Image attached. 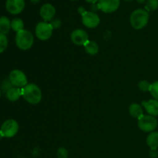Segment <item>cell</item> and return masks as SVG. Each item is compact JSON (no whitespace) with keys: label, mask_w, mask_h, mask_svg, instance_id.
<instances>
[{"label":"cell","mask_w":158,"mask_h":158,"mask_svg":"<svg viewBox=\"0 0 158 158\" xmlns=\"http://www.w3.org/2000/svg\"><path fill=\"white\" fill-rule=\"evenodd\" d=\"M22 96L26 102L35 105L41 101L42 91L36 84L28 83L22 89Z\"/></svg>","instance_id":"cell-1"},{"label":"cell","mask_w":158,"mask_h":158,"mask_svg":"<svg viewBox=\"0 0 158 158\" xmlns=\"http://www.w3.org/2000/svg\"><path fill=\"white\" fill-rule=\"evenodd\" d=\"M131 24L135 29H141L148 25L149 21V13L144 9H139L134 11L131 15Z\"/></svg>","instance_id":"cell-2"},{"label":"cell","mask_w":158,"mask_h":158,"mask_svg":"<svg viewBox=\"0 0 158 158\" xmlns=\"http://www.w3.org/2000/svg\"><path fill=\"white\" fill-rule=\"evenodd\" d=\"M15 44L21 50H28L32 46L34 43L33 35L29 31L23 29L16 32Z\"/></svg>","instance_id":"cell-3"},{"label":"cell","mask_w":158,"mask_h":158,"mask_svg":"<svg viewBox=\"0 0 158 158\" xmlns=\"http://www.w3.org/2000/svg\"><path fill=\"white\" fill-rule=\"evenodd\" d=\"M19 124L15 120H7L2 123L0 128V132L6 138L13 137L19 131Z\"/></svg>","instance_id":"cell-4"},{"label":"cell","mask_w":158,"mask_h":158,"mask_svg":"<svg viewBox=\"0 0 158 158\" xmlns=\"http://www.w3.org/2000/svg\"><path fill=\"white\" fill-rule=\"evenodd\" d=\"M157 127V120L151 115H143L138 119V127L144 132L154 131Z\"/></svg>","instance_id":"cell-5"},{"label":"cell","mask_w":158,"mask_h":158,"mask_svg":"<svg viewBox=\"0 0 158 158\" xmlns=\"http://www.w3.org/2000/svg\"><path fill=\"white\" fill-rule=\"evenodd\" d=\"M12 86L17 88H23L28 84V80L26 74L19 69H14L10 73L9 77Z\"/></svg>","instance_id":"cell-6"},{"label":"cell","mask_w":158,"mask_h":158,"mask_svg":"<svg viewBox=\"0 0 158 158\" xmlns=\"http://www.w3.org/2000/svg\"><path fill=\"white\" fill-rule=\"evenodd\" d=\"M53 28L50 23L41 22L37 24L35 27V35L40 40H47L52 36Z\"/></svg>","instance_id":"cell-7"},{"label":"cell","mask_w":158,"mask_h":158,"mask_svg":"<svg viewBox=\"0 0 158 158\" xmlns=\"http://www.w3.org/2000/svg\"><path fill=\"white\" fill-rule=\"evenodd\" d=\"M100 17L94 12H86L82 15V23L86 27L93 29L100 24Z\"/></svg>","instance_id":"cell-8"},{"label":"cell","mask_w":158,"mask_h":158,"mask_svg":"<svg viewBox=\"0 0 158 158\" xmlns=\"http://www.w3.org/2000/svg\"><path fill=\"white\" fill-rule=\"evenodd\" d=\"M70 38L73 43L77 46H84L89 41V35L87 32L81 29H77L73 31Z\"/></svg>","instance_id":"cell-9"},{"label":"cell","mask_w":158,"mask_h":158,"mask_svg":"<svg viewBox=\"0 0 158 158\" xmlns=\"http://www.w3.org/2000/svg\"><path fill=\"white\" fill-rule=\"evenodd\" d=\"M120 0H99V9L106 13H111L117 10L120 6Z\"/></svg>","instance_id":"cell-10"},{"label":"cell","mask_w":158,"mask_h":158,"mask_svg":"<svg viewBox=\"0 0 158 158\" xmlns=\"http://www.w3.org/2000/svg\"><path fill=\"white\" fill-rule=\"evenodd\" d=\"M6 8L9 13L16 15L23 12L25 8L24 0H6Z\"/></svg>","instance_id":"cell-11"},{"label":"cell","mask_w":158,"mask_h":158,"mask_svg":"<svg viewBox=\"0 0 158 158\" xmlns=\"http://www.w3.org/2000/svg\"><path fill=\"white\" fill-rule=\"evenodd\" d=\"M40 15L46 22L51 21L54 18L56 14V9L52 5L46 3L40 9Z\"/></svg>","instance_id":"cell-12"},{"label":"cell","mask_w":158,"mask_h":158,"mask_svg":"<svg viewBox=\"0 0 158 158\" xmlns=\"http://www.w3.org/2000/svg\"><path fill=\"white\" fill-rule=\"evenodd\" d=\"M142 106L145 108L147 112L149 114V115L153 117H157L158 116V100H150L148 101L142 102Z\"/></svg>","instance_id":"cell-13"},{"label":"cell","mask_w":158,"mask_h":158,"mask_svg":"<svg viewBox=\"0 0 158 158\" xmlns=\"http://www.w3.org/2000/svg\"><path fill=\"white\" fill-rule=\"evenodd\" d=\"M22 96V89L17 87H12L9 90L6 92V98L9 100V101L15 102L18 100Z\"/></svg>","instance_id":"cell-14"},{"label":"cell","mask_w":158,"mask_h":158,"mask_svg":"<svg viewBox=\"0 0 158 158\" xmlns=\"http://www.w3.org/2000/svg\"><path fill=\"white\" fill-rule=\"evenodd\" d=\"M129 113L131 116L134 118L140 119L143 117V110L140 105L137 103H132L129 107Z\"/></svg>","instance_id":"cell-15"},{"label":"cell","mask_w":158,"mask_h":158,"mask_svg":"<svg viewBox=\"0 0 158 158\" xmlns=\"http://www.w3.org/2000/svg\"><path fill=\"white\" fill-rule=\"evenodd\" d=\"M11 29V21L6 16L0 17V32L6 35Z\"/></svg>","instance_id":"cell-16"},{"label":"cell","mask_w":158,"mask_h":158,"mask_svg":"<svg viewBox=\"0 0 158 158\" xmlns=\"http://www.w3.org/2000/svg\"><path fill=\"white\" fill-rule=\"evenodd\" d=\"M84 48L85 51L89 55L94 56L99 52V46L95 41H88L84 45Z\"/></svg>","instance_id":"cell-17"},{"label":"cell","mask_w":158,"mask_h":158,"mask_svg":"<svg viewBox=\"0 0 158 158\" xmlns=\"http://www.w3.org/2000/svg\"><path fill=\"white\" fill-rule=\"evenodd\" d=\"M148 145L152 150H157L158 148V132H152L147 138Z\"/></svg>","instance_id":"cell-18"},{"label":"cell","mask_w":158,"mask_h":158,"mask_svg":"<svg viewBox=\"0 0 158 158\" xmlns=\"http://www.w3.org/2000/svg\"><path fill=\"white\" fill-rule=\"evenodd\" d=\"M11 28L12 30L18 32L24 29V23L23 21L19 18H15L11 21Z\"/></svg>","instance_id":"cell-19"},{"label":"cell","mask_w":158,"mask_h":158,"mask_svg":"<svg viewBox=\"0 0 158 158\" xmlns=\"http://www.w3.org/2000/svg\"><path fill=\"white\" fill-rule=\"evenodd\" d=\"M8 43H9V41H8L7 36L0 32V53L6 50L8 46Z\"/></svg>","instance_id":"cell-20"},{"label":"cell","mask_w":158,"mask_h":158,"mask_svg":"<svg viewBox=\"0 0 158 158\" xmlns=\"http://www.w3.org/2000/svg\"><path fill=\"white\" fill-rule=\"evenodd\" d=\"M145 8L149 12L157 10L158 9V0H148Z\"/></svg>","instance_id":"cell-21"},{"label":"cell","mask_w":158,"mask_h":158,"mask_svg":"<svg viewBox=\"0 0 158 158\" xmlns=\"http://www.w3.org/2000/svg\"><path fill=\"white\" fill-rule=\"evenodd\" d=\"M151 86V83H148L146 80H141V81L139 82L138 83V88L140 89V90L143 91V92H148V91H150Z\"/></svg>","instance_id":"cell-22"},{"label":"cell","mask_w":158,"mask_h":158,"mask_svg":"<svg viewBox=\"0 0 158 158\" xmlns=\"http://www.w3.org/2000/svg\"><path fill=\"white\" fill-rule=\"evenodd\" d=\"M151 95L155 100H158V81L154 82L151 84V89H150Z\"/></svg>","instance_id":"cell-23"},{"label":"cell","mask_w":158,"mask_h":158,"mask_svg":"<svg viewBox=\"0 0 158 158\" xmlns=\"http://www.w3.org/2000/svg\"><path fill=\"white\" fill-rule=\"evenodd\" d=\"M1 88L3 92L6 93V94L8 90H9L11 88H12V84L10 82V80H9H9H8V79H6V80H4L2 82Z\"/></svg>","instance_id":"cell-24"},{"label":"cell","mask_w":158,"mask_h":158,"mask_svg":"<svg viewBox=\"0 0 158 158\" xmlns=\"http://www.w3.org/2000/svg\"><path fill=\"white\" fill-rule=\"evenodd\" d=\"M58 158H67L68 157V151L64 148H59L56 153Z\"/></svg>","instance_id":"cell-25"},{"label":"cell","mask_w":158,"mask_h":158,"mask_svg":"<svg viewBox=\"0 0 158 158\" xmlns=\"http://www.w3.org/2000/svg\"><path fill=\"white\" fill-rule=\"evenodd\" d=\"M50 24L52 26V28H53V29H57V28H59L61 26V21L60 19H55L53 21H52V23Z\"/></svg>","instance_id":"cell-26"},{"label":"cell","mask_w":158,"mask_h":158,"mask_svg":"<svg viewBox=\"0 0 158 158\" xmlns=\"http://www.w3.org/2000/svg\"><path fill=\"white\" fill-rule=\"evenodd\" d=\"M78 11H79V12H80V14H81V15H83V14H84V13H85V12H86V10H85V9H83V7H80V8H79V9H78Z\"/></svg>","instance_id":"cell-27"},{"label":"cell","mask_w":158,"mask_h":158,"mask_svg":"<svg viewBox=\"0 0 158 158\" xmlns=\"http://www.w3.org/2000/svg\"><path fill=\"white\" fill-rule=\"evenodd\" d=\"M87 2H89V3H92V4H95L96 2H97V1H99V0H86Z\"/></svg>","instance_id":"cell-28"},{"label":"cell","mask_w":158,"mask_h":158,"mask_svg":"<svg viewBox=\"0 0 158 158\" xmlns=\"http://www.w3.org/2000/svg\"><path fill=\"white\" fill-rule=\"evenodd\" d=\"M30 1L32 2V3H38V2H40V0H30Z\"/></svg>","instance_id":"cell-29"},{"label":"cell","mask_w":158,"mask_h":158,"mask_svg":"<svg viewBox=\"0 0 158 158\" xmlns=\"http://www.w3.org/2000/svg\"><path fill=\"white\" fill-rule=\"evenodd\" d=\"M137 2H139V3H143L146 2V0H137Z\"/></svg>","instance_id":"cell-30"},{"label":"cell","mask_w":158,"mask_h":158,"mask_svg":"<svg viewBox=\"0 0 158 158\" xmlns=\"http://www.w3.org/2000/svg\"><path fill=\"white\" fill-rule=\"evenodd\" d=\"M2 137H3V136H2V133L0 132V140H1V139L2 138Z\"/></svg>","instance_id":"cell-31"},{"label":"cell","mask_w":158,"mask_h":158,"mask_svg":"<svg viewBox=\"0 0 158 158\" xmlns=\"http://www.w3.org/2000/svg\"><path fill=\"white\" fill-rule=\"evenodd\" d=\"M0 97H1V90H0Z\"/></svg>","instance_id":"cell-32"},{"label":"cell","mask_w":158,"mask_h":158,"mask_svg":"<svg viewBox=\"0 0 158 158\" xmlns=\"http://www.w3.org/2000/svg\"><path fill=\"white\" fill-rule=\"evenodd\" d=\"M125 1H131V0H125Z\"/></svg>","instance_id":"cell-33"}]
</instances>
